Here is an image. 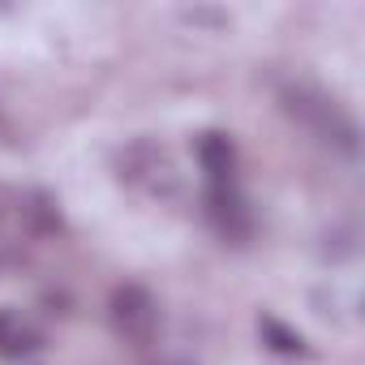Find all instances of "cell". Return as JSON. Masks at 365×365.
I'll return each mask as SVG.
<instances>
[{"mask_svg": "<svg viewBox=\"0 0 365 365\" xmlns=\"http://www.w3.org/2000/svg\"><path fill=\"white\" fill-rule=\"evenodd\" d=\"M284 108L301 120V125H309L322 142H331V146H339V150H356V125L348 120V112L335 103V99H327V95H318V91H309V86H292V91H284Z\"/></svg>", "mask_w": 365, "mask_h": 365, "instance_id": "cell-1", "label": "cell"}, {"mask_svg": "<svg viewBox=\"0 0 365 365\" xmlns=\"http://www.w3.org/2000/svg\"><path fill=\"white\" fill-rule=\"evenodd\" d=\"M108 314H112V331L133 348H146L159 335V301L142 284H120L108 301Z\"/></svg>", "mask_w": 365, "mask_h": 365, "instance_id": "cell-2", "label": "cell"}, {"mask_svg": "<svg viewBox=\"0 0 365 365\" xmlns=\"http://www.w3.org/2000/svg\"><path fill=\"white\" fill-rule=\"evenodd\" d=\"M207 220H211L215 232L228 237V241H245V237L254 232V215H250L245 198H241L232 185H211V194H207Z\"/></svg>", "mask_w": 365, "mask_h": 365, "instance_id": "cell-3", "label": "cell"}, {"mask_svg": "<svg viewBox=\"0 0 365 365\" xmlns=\"http://www.w3.org/2000/svg\"><path fill=\"white\" fill-rule=\"evenodd\" d=\"M43 348V331L14 314V309H0V356H9V361H22V356H35Z\"/></svg>", "mask_w": 365, "mask_h": 365, "instance_id": "cell-4", "label": "cell"}, {"mask_svg": "<svg viewBox=\"0 0 365 365\" xmlns=\"http://www.w3.org/2000/svg\"><path fill=\"white\" fill-rule=\"evenodd\" d=\"M198 163L211 176V185H232V168H237V146L228 133H202L198 138Z\"/></svg>", "mask_w": 365, "mask_h": 365, "instance_id": "cell-5", "label": "cell"}, {"mask_svg": "<svg viewBox=\"0 0 365 365\" xmlns=\"http://www.w3.org/2000/svg\"><path fill=\"white\" fill-rule=\"evenodd\" d=\"M258 331H262V339L275 348V352H288V356H301L305 352V339L297 335V331H288L279 318H271V314H262L258 318Z\"/></svg>", "mask_w": 365, "mask_h": 365, "instance_id": "cell-6", "label": "cell"}, {"mask_svg": "<svg viewBox=\"0 0 365 365\" xmlns=\"http://www.w3.org/2000/svg\"><path fill=\"white\" fill-rule=\"evenodd\" d=\"M26 220L35 224V232H56V228H61V215H56V207H52L48 198H31Z\"/></svg>", "mask_w": 365, "mask_h": 365, "instance_id": "cell-7", "label": "cell"}, {"mask_svg": "<svg viewBox=\"0 0 365 365\" xmlns=\"http://www.w3.org/2000/svg\"><path fill=\"white\" fill-rule=\"evenodd\" d=\"M18 262V250H9L5 241H0V267H14Z\"/></svg>", "mask_w": 365, "mask_h": 365, "instance_id": "cell-8", "label": "cell"}]
</instances>
